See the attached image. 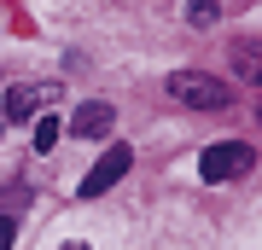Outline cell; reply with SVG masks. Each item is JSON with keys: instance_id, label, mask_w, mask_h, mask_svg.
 <instances>
[{"instance_id": "6da1fadb", "label": "cell", "mask_w": 262, "mask_h": 250, "mask_svg": "<svg viewBox=\"0 0 262 250\" xmlns=\"http://www.w3.org/2000/svg\"><path fill=\"white\" fill-rule=\"evenodd\" d=\"M169 99H181L187 111H227L233 105V87L222 76H204V70H175L169 76Z\"/></svg>"}, {"instance_id": "7a4b0ae2", "label": "cell", "mask_w": 262, "mask_h": 250, "mask_svg": "<svg viewBox=\"0 0 262 250\" xmlns=\"http://www.w3.org/2000/svg\"><path fill=\"white\" fill-rule=\"evenodd\" d=\"M251 169V146L245 140H215V146H204V157H198V175L204 180H233Z\"/></svg>"}, {"instance_id": "3957f363", "label": "cell", "mask_w": 262, "mask_h": 250, "mask_svg": "<svg viewBox=\"0 0 262 250\" xmlns=\"http://www.w3.org/2000/svg\"><path fill=\"white\" fill-rule=\"evenodd\" d=\"M128 163H134V151H128V146H111V151H105V157H99V163L82 175V198H99V192H111V186H117L122 175H128Z\"/></svg>"}, {"instance_id": "277c9868", "label": "cell", "mask_w": 262, "mask_h": 250, "mask_svg": "<svg viewBox=\"0 0 262 250\" xmlns=\"http://www.w3.org/2000/svg\"><path fill=\"white\" fill-rule=\"evenodd\" d=\"M53 99H58V87H53V82H24V87H6V122H29V117H41Z\"/></svg>"}, {"instance_id": "5b68a950", "label": "cell", "mask_w": 262, "mask_h": 250, "mask_svg": "<svg viewBox=\"0 0 262 250\" xmlns=\"http://www.w3.org/2000/svg\"><path fill=\"white\" fill-rule=\"evenodd\" d=\"M111 122H117V111L105 99H88L82 111L70 117V134H82V140H99V134H111Z\"/></svg>"}, {"instance_id": "8992f818", "label": "cell", "mask_w": 262, "mask_h": 250, "mask_svg": "<svg viewBox=\"0 0 262 250\" xmlns=\"http://www.w3.org/2000/svg\"><path fill=\"white\" fill-rule=\"evenodd\" d=\"M233 70H239L251 87H262V41H239V47H233Z\"/></svg>"}, {"instance_id": "52a82bcc", "label": "cell", "mask_w": 262, "mask_h": 250, "mask_svg": "<svg viewBox=\"0 0 262 250\" xmlns=\"http://www.w3.org/2000/svg\"><path fill=\"white\" fill-rule=\"evenodd\" d=\"M215 18H222V6H215V0H187V24H192V29H210Z\"/></svg>"}, {"instance_id": "ba28073f", "label": "cell", "mask_w": 262, "mask_h": 250, "mask_svg": "<svg viewBox=\"0 0 262 250\" xmlns=\"http://www.w3.org/2000/svg\"><path fill=\"white\" fill-rule=\"evenodd\" d=\"M0 204H6V215L24 210V204H29V186H24V180H6V186H0Z\"/></svg>"}, {"instance_id": "9c48e42d", "label": "cell", "mask_w": 262, "mask_h": 250, "mask_svg": "<svg viewBox=\"0 0 262 250\" xmlns=\"http://www.w3.org/2000/svg\"><path fill=\"white\" fill-rule=\"evenodd\" d=\"M58 146V117H41L35 122V151H53Z\"/></svg>"}, {"instance_id": "30bf717a", "label": "cell", "mask_w": 262, "mask_h": 250, "mask_svg": "<svg viewBox=\"0 0 262 250\" xmlns=\"http://www.w3.org/2000/svg\"><path fill=\"white\" fill-rule=\"evenodd\" d=\"M0 250H12V215H0Z\"/></svg>"}, {"instance_id": "8fae6325", "label": "cell", "mask_w": 262, "mask_h": 250, "mask_svg": "<svg viewBox=\"0 0 262 250\" xmlns=\"http://www.w3.org/2000/svg\"><path fill=\"white\" fill-rule=\"evenodd\" d=\"M64 250H88V244H64Z\"/></svg>"}, {"instance_id": "7c38bea8", "label": "cell", "mask_w": 262, "mask_h": 250, "mask_svg": "<svg viewBox=\"0 0 262 250\" xmlns=\"http://www.w3.org/2000/svg\"><path fill=\"white\" fill-rule=\"evenodd\" d=\"M256 122H262V105H256Z\"/></svg>"}]
</instances>
